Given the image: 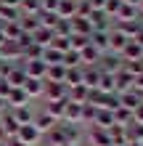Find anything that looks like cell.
I'll return each mask as SVG.
<instances>
[{
  "instance_id": "obj_1",
  "label": "cell",
  "mask_w": 143,
  "mask_h": 146,
  "mask_svg": "<svg viewBox=\"0 0 143 146\" xmlns=\"http://www.w3.org/2000/svg\"><path fill=\"white\" fill-rule=\"evenodd\" d=\"M21 69L27 80H45V72H48V64L43 58H32V61H21Z\"/></svg>"
},
{
  "instance_id": "obj_2",
  "label": "cell",
  "mask_w": 143,
  "mask_h": 146,
  "mask_svg": "<svg viewBox=\"0 0 143 146\" xmlns=\"http://www.w3.org/2000/svg\"><path fill=\"white\" fill-rule=\"evenodd\" d=\"M58 125H61L66 146H82L85 143V130H82V125H66V122H58Z\"/></svg>"
},
{
  "instance_id": "obj_3",
  "label": "cell",
  "mask_w": 143,
  "mask_h": 146,
  "mask_svg": "<svg viewBox=\"0 0 143 146\" xmlns=\"http://www.w3.org/2000/svg\"><path fill=\"white\" fill-rule=\"evenodd\" d=\"M16 138H19L24 146H37L40 141H43V133L35 127V122H29V125H21L19 130H16Z\"/></svg>"
},
{
  "instance_id": "obj_4",
  "label": "cell",
  "mask_w": 143,
  "mask_h": 146,
  "mask_svg": "<svg viewBox=\"0 0 143 146\" xmlns=\"http://www.w3.org/2000/svg\"><path fill=\"white\" fill-rule=\"evenodd\" d=\"M122 56L119 53H103V56H101V61H98V69L101 72H103V74H117V72H119L122 69Z\"/></svg>"
},
{
  "instance_id": "obj_5",
  "label": "cell",
  "mask_w": 143,
  "mask_h": 146,
  "mask_svg": "<svg viewBox=\"0 0 143 146\" xmlns=\"http://www.w3.org/2000/svg\"><path fill=\"white\" fill-rule=\"evenodd\" d=\"M43 98H45V104H53V101H66V85H64V82H45Z\"/></svg>"
},
{
  "instance_id": "obj_6",
  "label": "cell",
  "mask_w": 143,
  "mask_h": 146,
  "mask_svg": "<svg viewBox=\"0 0 143 146\" xmlns=\"http://www.w3.org/2000/svg\"><path fill=\"white\" fill-rule=\"evenodd\" d=\"M0 58H3L5 64H21V48L16 45V42H3L0 45Z\"/></svg>"
},
{
  "instance_id": "obj_7",
  "label": "cell",
  "mask_w": 143,
  "mask_h": 146,
  "mask_svg": "<svg viewBox=\"0 0 143 146\" xmlns=\"http://www.w3.org/2000/svg\"><path fill=\"white\" fill-rule=\"evenodd\" d=\"M61 122H66V125H82V104H72V101H66Z\"/></svg>"
},
{
  "instance_id": "obj_8",
  "label": "cell",
  "mask_w": 143,
  "mask_h": 146,
  "mask_svg": "<svg viewBox=\"0 0 143 146\" xmlns=\"http://www.w3.org/2000/svg\"><path fill=\"white\" fill-rule=\"evenodd\" d=\"M101 82V69L98 66H82V85L88 90H96Z\"/></svg>"
},
{
  "instance_id": "obj_9",
  "label": "cell",
  "mask_w": 143,
  "mask_h": 146,
  "mask_svg": "<svg viewBox=\"0 0 143 146\" xmlns=\"http://www.w3.org/2000/svg\"><path fill=\"white\" fill-rule=\"evenodd\" d=\"M88 143L90 146H111V141H109V133L103 130V127H93L90 125V130H88Z\"/></svg>"
},
{
  "instance_id": "obj_10",
  "label": "cell",
  "mask_w": 143,
  "mask_h": 146,
  "mask_svg": "<svg viewBox=\"0 0 143 146\" xmlns=\"http://www.w3.org/2000/svg\"><path fill=\"white\" fill-rule=\"evenodd\" d=\"M127 42H130V40L125 37L119 29L111 27V32H109V53H122V48L127 45Z\"/></svg>"
},
{
  "instance_id": "obj_11",
  "label": "cell",
  "mask_w": 143,
  "mask_h": 146,
  "mask_svg": "<svg viewBox=\"0 0 143 146\" xmlns=\"http://www.w3.org/2000/svg\"><path fill=\"white\" fill-rule=\"evenodd\" d=\"M5 104H8V109H21V106H29V98H27V93H24L21 88H13L11 93H8Z\"/></svg>"
},
{
  "instance_id": "obj_12",
  "label": "cell",
  "mask_w": 143,
  "mask_h": 146,
  "mask_svg": "<svg viewBox=\"0 0 143 146\" xmlns=\"http://www.w3.org/2000/svg\"><path fill=\"white\" fill-rule=\"evenodd\" d=\"M119 56H122V61H143V48L138 45L135 40H130L127 45L122 48V53H119Z\"/></svg>"
},
{
  "instance_id": "obj_13",
  "label": "cell",
  "mask_w": 143,
  "mask_h": 146,
  "mask_svg": "<svg viewBox=\"0 0 143 146\" xmlns=\"http://www.w3.org/2000/svg\"><path fill=\"white\" fill-rule=\"evenodd\" d=\"M21 90L27 93V98H43V90H45V80H24Z\"/></svg>"
},
{
  "instance_id": "obj_14",
  "label": "cell",
  "mask_w": 143,
  "mask_h": 146,
  "mask_svg": "<svg viewBox=\"0 0 143 146\" xmlns=\"http://www.w3.org/2000/svg\"><path fill=\"white\" fill-rule=\"evenodd\" d=\"M101 50L98 48H93V45H85L80 50V58H82V66H98V61H101Z\"/></svg>"
},
{
  "instance_id": "obj_15",
  "label": "cell",
  "mask_w": 143,
  "mask_h": 146,
  "mask_svg": "<svg viewBox=\"0 0 143 146\" xmlns=\"http://www.w3.org/2000/svg\"><path fill=\"white\" fill-rule=\"evenodd\" d=\"M140 104H143V96H140L138 90H127V93H122V96H119V106L130 109V111H135Z\"/></svg>"
},
{
  "instance_id": "obj_16",
  "label": "cell",
  "mask_w": 143,
  "mask_h": 146,
  "mask_svg": "<svg viewBox=\"0 0 143 146\" xmlns=\"http://www.w3.org/2000/svg\"><path fill=\"white\" fill-rule=\"evenodd\" d=\"M88 96H90V90L85 88V85L66 88V101H72V104H88Z\"/></svg>"
},
{
  "instance_id": "obj_17",
  "label": "cell",
  "mask_w": 143,
  "mask_h": 146,
  "mask_svg": "<svg viewBox=\"0 0 143 146\" xmlns=\"http://www.w3.org/2000/svg\"><path fill=\"white\" fill-rule=\"evenodd\" d=\"M72 21V35H85L90 37V32H93V24H90V19H85V16H74Z\"/></svg>"
},
{
  "instance_id": "obj_18",
  "label": "cell",
  "mask_w": 143,
  "mask_h": 146,
  "mask_svg": "<svg viewBox=\"0 0 143 146\" xmlns=\"http://www.w3.org/2000/svg\"><path fill=\"white\" fill-rule=\"evenodd\" d=\"M0 127H3V133H5V138H11V135H16V130H19V122H16V117L11 114V109L5 111V114H0Z\"/></svg>"
},
{
  "instance_id": "obj_19",
  "label": "cell",
  "mask_w": 143,
  "mask_h": 146,
  "mask_svg": "<svg viewBox=\"0 0 143 146\" xmlns=\"http://www.w3.org/2000/svg\"><path fill=\"white\" fill-rule=\"evenodd\" d=\"M109 141H111L114 146H127L130 141H127V127H122V125H111L109 127Z\"/></svg>"
},
{
  "instance_id": "obj_20",
  "label": "cell",
  "mask_w": 143,
  "mask_h": 146,
  "mask_svg": "<svg viewBox=\"0 0 143 146\" xmlns=\"http://www.w3.org/2000/svg\"><path fill=\"white\" fill-rule=\"evenodd\" d=\"M0 32H3V37L8 42H16L21 37V27H19V21H0Z\"/></svg>"
},
{
  "instance_id": "obj_21",
  "label": "cell",
  "mask_w": 143,
  "mask_h": 146,
  "mask_svg": "<svg viewBox=\"0 0 143 146\" xmlns=\"http://www.w3.org/2000/svg\"><path fill=\"white\" fill-rule=\"evenodd\" d=\"M114 27L119 29L127 40H132V37H135L138 32L143 29V21H140V19H135V21H119V24H114Z\"/></svg>"
},
{
  "instance_id": "obj_22",
  "label": "cell",
  "mask_w": 143,
  "mask_h": 146,
  "mask_svg": "<svg viewBox=\"0 0 143 146\" xmlns=\"http://www.w3.org/2000/svg\"><path fill=\"white\" fill-rule=\"evenodd\" d=\"M58 19H74L77 16V0H58Z\"/></svg>"
},
{
  "instance_id": "obj_23",
  "label": "cell",
  "mask_w": 143,
  "mask_h": 146,
  "mask_svg": "<svg viewBox=\"0 0 143 146\" xmlns=\"http://www.w3.org/2000/svg\"><path fill=\"white\" fill-rule=\"evenodd\" d=\"M135 19H140V11H138V8H132V5H125V3H122V8H119L117 16H114V24H119V21H135Z\"/></svg>"
},
{
  "instance_id": "obj_24",
  "label": "cell",
  "mask_w": 143,
  "mask_h": 146,
  "mask_svg": "<svg viewBox=\"0 0 143 146\" xmlns=\"http://www.w3.org/2000/svg\"><path fill=\"white\" fill-rule=\"evenodd\" d=\"M111 125H114V111L98 109V111H96V119H93V127H103V130H109Z\"/></svg>"
},
{
  "instance_id": "obj_25",
  "label": "cell",
  "mask_w": 143,
  "mask_h": 146,
  "mask_svg": "<svg viewBox=\"0 0 143 146\" xmlns=\"http://www.w3.org/2000/svg\"><path fill=\"white\" fill-rule=\"evenodd\" d=\"M58 125V119H53V117H50V114H45V111H43V114H37L35 117V127H37V130L40 133H50V130H53V127Z\"/></svg>"
},
{
  "instance_id": "obj_26",
  "label": "cell",
  "mask_w": 143,
  "mask_h": 146,
  "mask_svg": "<svg viewBox=\"0 0 143 146\" xmlns=\"http://www.w3.org/2000/svg\"><path fill=\"white\" fill-rule=\"evenodd\" d=\"M19 27H21V35L32 37L40 29V21H37V16H19Z\"/></svg>"
},
{
  "instance_id": "obj_27",
  "label": "cell",
  "mask_w": 143,
  "mask_h": 146,
  "mask_svg": "<svg viewBox=\"0 0 143 146\" xmlns=\"http://www.w3.org/2000/svg\"><path fill=\"white\" fill-rule=\"evenodd\" d=\"M90 45L101 53H109V32H90Z\"/></svg>"
},
{
  "instance_id": "obj_28",
  "label": "cell",
  "mask_w": 143,
  "mask_h": 146,
  "mask_svg": "<svg viewBox=\"0 0 143 146\" xmlns=\"http://www.w3.org/2000/svg\"><path fill=\"white\" fill-rule=\"evenodd\" d=\"M56 35H53V29H43V27H40L37 32H35V35H32V42H35V45H40V48H48L50 45V40H53Z\"/></svg>"
},
{
  "instance_id": "obj_29",
  "label": "cell",
  "mask_w": 143,
  "mask_h": 146,
  "mask_svg": "<svg viewBox=\"0 0 143 146\" xmlns=\"http://www.w3.org/2000/svg\"><path fill=\"white\" fill-rule=\"evenodd\" d=\"M64 85H66V88L82 85V66H72V69H66V74H64Z\"/></svg>"
},
{
  "instance_id": "obj_30",
  "label": "cell",
  "mask_w": 143,
  "mask_h": 146,
  "mask_svg": "<svg viewBox=\"0 0 143 146\" xmlns=\"http://www.w3.org/2000/svg\"><path fill=\"white\" fill-rule=\"evenodd\" d=\"M64 74H66V66L64 64H53V66H48V72H45V82H64Z\"/></svg>"
},
{
  "instance_id": "obj_31",
  "label": "cell",
  "mask_w": 143,
  "mask_h": 146,
  "mask_svg": "<svg viewBox=\"0 0 143 146\" xmlns=\"http://www.w3.org/2000/svg\"><path fill=\"white\" fill-rule=\"evenodd\" d=\"M40 11H43L40 0H21V8H19L21 16H40Z\"/></svg>"
},
{
  "instance_id": "obj_32",
  "label": "cell",
  "mask_w": 143,
  "mask_h": 146,
  "mask_svg": "<svg viewBox=\"0 0 143 146\" xmlns=\"http://www.w3.org/2000/svg\"><path fill=\"white\" fill-rule=\"evenodd\" d=\"M45 143H48V146H66L64 133H61V125H56L50 133H45Z\"/></svg>"
},
{
  "instance_id": "obj_33",
  "label": "cell",
  "mask_w": 143,
  "mask_h": 146,
  "mask_svg": "<svg viewBox=\"0 0 143 146\" xmlns=\"http://www.w3.org/2000/svg\"><path fill=\"white\" fill-rule=\"evenodd\" d=\"M11 114L16 117V122H19V125H29V122H35V114L29 111V106H21V109H11Z\"/></svg>"
},
{
  "instance_id": "obj_34",
  "label": "cell",
  "mask_w": 143,
  "mask_h": 146,
  "mask_svg": "<svg viewBox=\"0 0 143 146\" xmlns=\"http://www.w3.org/2000/svg\"><path fill=\"white\" fill-rule=\"evenodd\" d=\"M130 122H132V111H130V109H125V106L114 109V125H122V127H127Z\"/></svg>"
},
{
  "instance_id": "obj_35",
  "label": "cell",
  "mask_w": 143,
  "mask_h": 146,
  "mask_svg": "<svg viewBox=\"0 0 143 146\" xmlns=\"http://www.w3.org/2000/svg\"><path fill=\"white\" fill-rule=\"evenodd\" d=\"M64 106H66V101H53V104H45V109H43V111L61 122V117H64Z\"/></svg>"
},
{
  "instance_id": "obj_36",
  "label": "cell",
  "mask_w": 143,
  "mask_h": 146,
  "mask_svg": "<svg viewBox=\"0 0 143 146\" xmlns=\"http://www.w3.org/2000/svg\"><path fill=\"white\" fill-rule=\"evenodd\" d=\"M127 141L130 143H143V125H138V122L127 125Z\"/></svg>"
},
{
  "instance_id": "obj_37",
  "label": "cell",
  "mask_w": 143,
  "mask_h": 146,
  "mask_svg": "<svg viewBox=\"0 0 143 146\" xmlns=\"http://www.w3.org/2000/svg\"><path fill=\"white\" fill-rule=\"evenodd\" d=\"M43 61H45L48 66L64 64V53H61V50H53V48H45V50H43Z\"/></svg>"
},
{
  "instance_id": "obj_38",
  "label": "cell",
  "mask_w": 143,
  "mask_h": 146,
  "mask_svg": "<svg viewBox=\"0 0 143 146\" xmlns=\"http://www.w3.org/2000/svg\"><path fill=\"white\" fill-rule=\"evenodd\" d=\"M53 35H56V37H72V21H69V19H58Z\"/></svg>"
},
{
  "instance_id": "obj_39",
  "label": "cell",
  "mask_w": 143,
  "mask_h": 146,
  "mask_svg": "<svg viewBox=\"0 0 143 146\" xmlns=\"http://www.w3.org/2000/svg\"><path fill=\"white\" fill-rule=\"evenodd\" d=\"M101 93H114V74H103L101 72V82H98V88Z\"/></svg>"
},
{
  "instance_id": "obj_40",
  "label": "cell",
  "mask_w": 143,
  "mask_h": 146,
  "mask_svg": "<svg viewBox=\"0 0 143 146\" xmlns=\"http://www.w3.org/2000/svg\"><path fill=\"white\" fill-rule=\"evenodd\" d=\"M85 45H90V37H85V35H72V37H69V48L77 50V53H80Z\"/></svg>"
},
{
  "instance_id": "obj_41",
  "label": "cell",
  "mask_w": 143,
  "mask_h": 146,
  "mask_svg": "<svg viewBox=\"0 0 143 146\" xmlns=\"http://www.w3.org/2000/svg\"><path fill=\"white\" fill-rule=\"evenodd\" d=\"M64 66H66V69H72V66H82V58H80L77 50H66V53H64Z\"/></svg>"
},
{
  "instance_id": "obj_42",
  "label": "cell",
  "mask_w": 143,
  "mask_h": 146,
  "mask_svg": "<svg viewBox=\"0 0 143 146\" xmlns=\"http://www.w3.org/2000/svg\"><path fill=\"white\" fill-rule=\"evenodd\" d=\"M96 111H98V106H93V104H82V125H93Z\"/></svg>"
},
{
  "instance_id": "obj_43",
  "label": "cell",
  "mask_w": 143,
  "mask_h": 146,
  "mask_svg": "<svg viewBox=\"0 0 143 146\" xmlns=\"http://www.w3.org/2000/svg\"><path fill=\"white\" fill-rule=\"evenodd\" d=\"M48 48H53V50H61V53H66V50H72V48H69V37H53Z\"/></svg>"
},
{
  "instance_id": "obj_44",
  "label": "cell",
  "mask_w": 143,
  "mask_h": 146,
  "mask_svg": "<svg viewBox=\"0 0 143 146\" xmlns=\"http://www.w3.org/2000/svg\"><path fill=\"white\" fill-rule=\"evenodd\" d=\"M119 8H122V0H106V8H103V13L109 16V19H114Z\"/></svg>"
},
{
  "instance_id": "obj_45",
  "label": "cell",
  "mask_w": 143,
  "mask_h": 146,
  "mask_svg": "<svg viewBox=\"0 0 143 146\" xmlns=\"http://www.w3.org/2000/svg\"><path fill=\"white\" fill-rule=\"evenodd\" d=\"M43 5V13H56L58 11V0H40Z\"/></svg>"
},
{
  "instance_id": "obj_46",
  "label": "cell",
  "mask_w": 143,
  "mask_h": 146,
  "mask_svg": "<svg viewBox=\"0 0 143 146\" xmlns=\"http://www.w3.org/2000/svg\"><path fill=\"white\" fill-rule=\"evenodd\" d=\"M13 90V85L5 80V77H0V98H8V93Z\"/></svg>"
},
{
  "instance_id": "obj_47",
  "label": "cell",
  "mask_w": 143,
  "mask_h": 146,
  "mask_svg": "<svg viewBox=\"0 0 143 146\" xmlns=\"http://www.w3.org/2000/svg\"><path fill=\"white\" fill-rule=\"evenodd\" d=\"M132 122H138V125H143V104L132 111Z\"/></svg>"
},
{
  "instance_id": "obj_48",
  "label": "cell",
  "mask_w": 143,
  "mask_h": 146,
  "mask_svg": "<svg viewBox=\"0 0 143 146\" xmlns=\"http://www.w3.org/2000/svg\"><path fill=\"white\" fill-rule=\"evenodd\" d=\"M88 3H90L93 11H103V8H106V0H88Z\"/></svg>"
},
{
  "instance_id": "obj_49",
  "label": "cell",
  "mask_w": 143,
  "mask_h": 146,
  "mask_svg": "<svg viewBox=\"0 0 143 146\" xmlns=\"http://www.w3.org/2000/svg\"><path fill=\"white\" fill-rule=\"evenodd\" d=\"M132 90L143 93V74H138V77H135V82H132Z\"/></svg>"
},
{
  "instance_id": "obj_50",
  "label": "cell",
  "mask_w": 143,
  "mask_h": 146,
  "mask_svg": "<svg viewBox=\"0 0 143 146\" xmlns=\"http://www.w3.org/2000/svg\"><path fill=\"white\" fill-rule=\"evenodd\" d=\"M3 146H24V143L16 138V135H11V138H5V141H3Z\"/></svg>"
},
{
  "instance_id": "obj_51",
  "label": "cell",
  "mask_w": 143,
  "mask_h": 146,
  "mask_svg": "<svg viewBox=\"0 0 143 146\" xmlns=\"http://www.w3.org/2000/svg\"><path fill=\"white\" fill-rule=\"evenodd\" d=\"M132 40H135V42H138V45L143 48V29H140V32H138V35H135V37H132Z\"/></svg>"
},
{
  "instance_id": "obj_52",
  "label": "cell",
  "mask_w": 143,
  "mask_h": 146,
  "mask_svg": "<svg viewBox=\"0 0 143 146\" xmlns=\"http://www.w3.org/2000/svg\"><path fill=\"white\" fill-rule=\"evenodd\" d=\"M122 3H125V5H132V8H138V5H140V0H122Z\"/></svg>"
},
{
  "instance_id": "obj_53",
  "label": "cell",
  "mask_w": 143,
  "mask_h": 146,
  "mask_svg": "<svg viewBox=\"0 0 143 146\" xmlns=\"http://www.w3.org/2000/svg\"><path fill=\"white\" fill-rule=\"evenodd\" d=\"M8 111V104H5V98H0V114H5Z\"/></svg>"
},
{
  "instance_id": "obj_54",
  "label": "cell",
  "mask_w": 143,
  "mask_h": 146,
  "mask_svg": "<svg viewBox=\"0 0 143 146\" xmlns=\"http://www.w3.org/2000/svg\"><path fill=\"white\" fill-rule=\"evenodd\" d=\"M138 11H140V16H143V0H140V5H138Z\"/></svg>"
},
{
  "instance_id": "obj_55",
  "label": "cell",
  "mask_w": 143,
  "mask_h": 146,
  "mask_svg": "<svg viewBox=\"0 0 143 146\" xmlns=\"http://www.w3.org/2000/svg\"><path fill=\"white\" fill-rule=\"evenodd\" d=\"M3 42H5V37H3V32H0V45H3Z\"/></svg>"
},
{
  "instance_id": "obj_56",
  "label": "cell",
  "mask_w": 143,
  "mask_h": 146,
  "mask_svg": "<svg viewBox=\"0 0 143 146\" xmlns=\"http://www.w3.org/2000/svg\"><path fill=\"white\" fill-rule=\"evenodd\" d=\"M127 146H140V143H127Z\"/></svg>"
},
{
  "instance_id": "obj_57",
  "label": "cell",
  "mask_w": 143,
  "mask_h": 146,
  "mask_svg": "<svg viewBox=\"0 0 143 146\" xmlns=\"http://www.w3.org/2000/svg\"><path fill=\"white\" fill-rule=\"evenodd\" d=\"M0 146H3V138H0Z\"/></svg>"
},
{
  "instance_id": "obj_58",
  "label": "cell",
  "mask_w": 143,
  "mask_h": 146,
  "mask_svg": "<svg viewBox=\"0 0 143 146\" xmlns=\"http://www.w3.org/2000/svg\"><path fill=\"white\" fill-rule=\"evenodd\" d=\"M77 3H80V0H77Z\"/></svg>"
},
{
  "instance_id": "obj_59",
  "label": "cell",
  "mask_w": 143,
  "mask_h": 146,
  "mask_svg": "<svg viewBox=\"0 0 143 146\" xmlns=\"http://www.w3.org/2000/svg\"><path fill=\"white\" fill-rule=\"evenodd\" d=\"M140 96H143V93H140Z\"/></svg>"
},
{
  "instance_id": "obj_60",
  "label": "cell",
  "mask_w": 143,
  "mask_h": 146,
  "mask_svg": "<svg viewBox=\"0 0 143 146\" xmlns=\"http://www.w3.org/2000/svg\"><path fill=\"white\" fill-rule=\"evenodd\" d=\"M111 146H114V143H111Z\"/></svg>"
},
{
  "instance_id": "obj_61",
  "label": "cell",
  "mask_w": 143,
  "mask_h": 146,
  "mask_svg": "<svg viewBox=\"0 0 143 146\" xmlns=\"http://www.w3.org/2000/svg\"><path fill=\"white\" fill-rule=\"evenodd\" d=\"M140 146H143V143H140Z\"/></svg>"
}]
</instances>
